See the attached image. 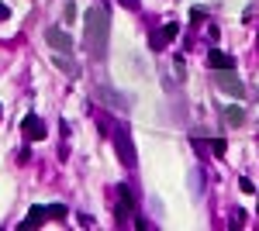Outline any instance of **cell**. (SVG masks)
Listing matches in <instances>:
<instances>
[{
  "mask_svg": "<svg viewBox=\"0 0 259 231\" xmlns=\"http://www.w3.org/2000/svg\"><path fill=\"white\" fill-rule=\"evenodd\" d=\"M83 41H87V49H90V56L94 59H107V41H111V11L97 4V7H90L87 14H83Z\"/></svg>",
  "mask_w": 259,
  "mask_h": 231,
  "instance_id": "obj_1",
  "label": "cell"
},
{
  "mask_svg": "<svg viewBox=\"0 0 259 231\" xmlns=\"http://www.w3.org/2000/svg\"><path fill=\"white\" fill-rule=\"evenodd\" d=\"M114 152H118V159L124 162V166H139L135 142H132V135H128V131H118V135H114Z\"/></svg>",
  "mask_w": 259,
  "mask_h": 231,
  "instance_id": "obj_2",
  "label": "cell"
},
{
  "mask_svg": "<svg viewBox=\"0 0 259 231\" xmlns=\"http://www.w3.org/2000/svg\"><path fill=\"white\" fill-rule=\"evenodd\" d=\"M97 97L104 100V104H111V111H121V114H128V111H132V107H128L132 100H128L124 94H118L114 86H107V83H100V86H97Z\"/></svg>",
  "mask_w": 259,
  "mask_h": 231,
  "instance_id": "obj_3",
  "label": "cell"
},
{
  "mask_svg": "<svg viewBox=\"0 0 259 231\" xmlns=\"http://www.w3.org/2000/svg\"><path fill=\"white\" fill-rule=\"evenodd\" d=\"M218 86L225 90V94H232L235 100H242V97H245V83L235 76V69H218Z\"/></svg>",
  "mask_w": 259,
  "mask_h": 231,
  "instance_id": "obj_4",
  "label": "cell"
},
{
  "mask_svg": "<svg viewBox=\"0 0 259 231\" xmlns=\"http://www.w3.org/2000/svg\"><path fill=\"white\" fill-rule=\"evenodd\" d=\"M45 41H49L56 52H73V35L62 31V28H49V31H45Z\"/></svg>",
  "mask_w": 259,
  "mask_h": 231,
  "instance_id": "obj_5",
  "label": "cell"
},
{
  "mask_svg": "<svg viewBox=\"0 0 259 231\" xmlns=\"http://www.w3.org/2000/svg\"><path fill=\"white\" fill-rule=\"evenodd\" d=\"M21 131H24L28 142H41V138H45V121H41L38 114H28L21 121Z\"/></svg>",
  "mask_w": 259,
  "mask_h": 231,
  "instance_id": "obj_6",
  "label": "cell"
},
{
  "mask_svg": "<svg viewBox=\"0 0 259 231\" xmlns=\"http://www.w3.org/2000/svg\"><path fill=\"white\" fill-rule=\"evenodd\" d=\"M180 35V24H162L159 31L149 38V45H152V52H159V49H166V41H173Z\"/></svg>",
  "mask_w": 259,
  "mask_h": 231,
  "instance_id": "obj_7",
  "label": "cell"
},
{
  "mask_svg": "<svg viewBox=\"0 0 259 231\" xmlns=\"http://www.w3.org/2000/svg\"><path fill=\"white\" fill-rule=\"evenodd\" d=\"M45 221H49V207H38V204H35V207L28 211V217L21 221V228H35V224H45Z\"/></svg>",
  "mask_w": 259,
  "mask_h": 231,
  "instance_id": "obj_8",
  "label": "cell"
},
{
  "mask_svg": "<svg viewBox=\"0 0 259 231\" xmlns=\"http://www.w3.org/2000/svg\"><path fill=\"white\" fill-rule=\"evenodd\" d=\"M207 66H211V69H235V59L225 56V52H211V56H207Z\"/></svg>",
  "mask_w": 259,
  "mask_h": 231,
  "instance_id": "obj_9",
  "label": "cell"
},
{
  "mask_svg": "<svg viewBox=\"0 0 259 231\" xmlns=\"http://www.w3.org/2000/svg\"><path fill=\"white\" fill-rule=\"evenodd\" d=\"M221 117H225V124H232V128L245 124V111H242V107H225V111H221Z\"/></svg>",
  "mask_w": 259,
  "mask_h": 231,
  "instance_id": "obj_10",
  "label": "cell"
},
{
  "mask_svg": "<svg viewBox=\"0 0 259 231\" xmlns=\"http://www.w3.org/2000/svg\"><path fill=\"white\" fill-rule=\"evenodd\" d=\"M52 62L59 66L62 73H69V76H76V62L69 59V52H66V56H62V52H56V56H52Z\"/></svg>",
  "mask_w": 259,
  "mask_h": 231,
  "instance_id": "obj_11",
  "label": "cell"
},
{
  "mask_svg": "<svg viewBox=\"0 0 259 231\" xmlns=\"http://www.w3.org/2000/svg\"><path fill=\"white\" fill-rule=\"evenodd\" d=\"M76 14H80V11H76V4H73V0H66V7H62V18H66V24H73V21H76Z\"/></svg>",
  "mask_w": 259,
  "mask_h": 231,
  "instance_id": "obj_12",
  "label": "cell"
},
{
  "mask_svg": "<svg viewBox=\"0 0 259 231\" xmlns=\"http://www.w3.org/2000/svg\"><path fill=\"white\" fill-rule=\"evenodd\" d=\"M49 217L52 221H66V207L62 204H49Z\"/></svg>",
  "mask_w": 259,
  "mask_h": 231,
  "instance_id": "obj_13",
  "label": "cell"
},
{
  "mask_svg": "<svg viewBox=\"0 0 259 231\" xmlns=\"http://www.w3.org/2000/svg\"><path fill=\"white\" fill-rule=\"evenodd\" d=\"M211 149H214L218 155H225V149H228V142H225V138H214V142H211Z\"/></svg>",
  "mask_w": 259,
  "mask_h": 231,
  "instance_id": "obj_14",
  "label": "cell"
},
{
  "mask_svg": "<svg viewBox=\"0 0 259 231\" xmlns=\"http://www.w3.org/2000/svg\"><path fill=\"white\" fill-rule=\"evenodd\" d=\"M207 18V11L204 7H190V21H204Z\"/></svg>",
  "mask_w": 259,
  "mask_h": 231,
  "instance_id": "obj_15",
  "label": "cell"
},
{
  "mask_svg": "<svg viewBox=\"0 0 259 231\" xmlns=\"http://www.w3.org/2000/svg\"><path fill=\"white\" fill-rule=\"evenodd\" d=\"M239 187H242V190H245V193H256V187H252V183H249L245 176H242V179H239Z\"/></svg>",
  "mask_w": 259,
  "mask_h": 231,
  "instance_id": "obj_16",
  "label": "cell"
},
{
  "mask_svg": "<svg viewBox=\"0 0 259 231\" xmlns=\"http://www.w3.org/2000/svg\"><path fill=\"white\" fill-rule=\"evenodd\" d=\"M11 18V7H7V4H0V21H7Z\"/></svg>",
  "mask_w": 259,
  "mask_h": 231,
  "instance_id": "obj_17",
  "label": "cell"
},
{
  "mask_svg": "<svg viewBox=\"0 0 259 231\" xmlns=\"http://www.w3.org/2000/svg\"><path fill=\"white\" fill-rule=\"evenodd\" d=\"M121 4H124L128 11H139V0H121Z\"/></svg>",
  "mask_w": 259,
  "mask_h": 231,
  "instance_id": "obj_18",
  "label": "cell"
},
{
  "mask_svg": "<svg viewBox=\"0 0 259 231\" xmlns=\"http://www.w3.org/2000/svg\"><path fill=\"white\" fill-rule=\"evenodd\" d=\"M256 52H259V41H256Z\"/></svg>",
  "mask_w": 259,
  "mask_h": 231,
  "instance_id": "obj_19",
  "label": "cell"
},
{
  "mask_svg": "<svg viewBox=\"0 0 259 231\" xmlns=\"http://www.w3.org/2000/svg\"><path fill=\"white\" fill-rule=\"evenodd\" d=\"M256 211H259V204H256Z\"/></svg>",
  "mask_w": 259,
  "mask_h": 231,
  "instance_id": "obj_20",
  "label": "cell"
}]
</instances>
